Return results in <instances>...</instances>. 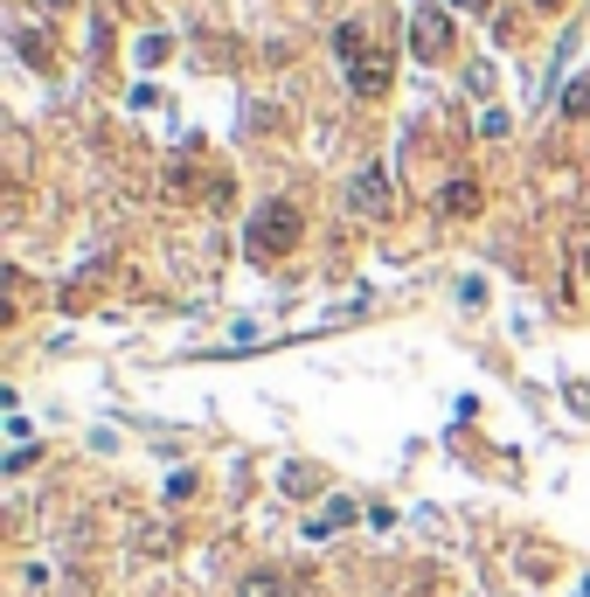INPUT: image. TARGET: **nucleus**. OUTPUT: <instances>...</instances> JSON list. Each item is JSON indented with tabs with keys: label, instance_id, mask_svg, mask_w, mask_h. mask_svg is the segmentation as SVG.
Listing matches in <instances>:
<instances>
[{
	"label": "nucleus",
	"instance_id": "obj_2",
	"mask_svg": "<svg viewBox=\"0 0 590 597\" xmlns=\"http://www.w3.org/2000/svg\"><path fill=\"white\" fill-rule=\"evenodd\" d=\"M410 49H417V63H445V56H451V14L445 8H417Z\"/></svg>",
	"mask_w": 590,
	"mask_h": 597
},
{
	"label": "nucleus",
	"instance_id": "obj_14",
	"mask_svg": "<svg viewBox=\"0 0 590 597\" xmlns=\"http://www.w3.org/2000/svg\"><path fill=\"white\" fill-rule=\"evenodd\" d=\"M535 8H563V0H535Z\"/></svg>",
	"mask_w": 590,
	"mask_h": 597
},
{
	"label": "nucleus",
	"instance_id": "obj_5",
	"mask_svg": "<svg viewBox=\"0 0 590 597\" xmlns=\"http://www.w3.org/2000/svg\"><path fill=\"white\" fill-rule=\"evenodd\" d=\"M480 181L472 174H459V181H445V188H437V216H480Z\"/></svg>",
	"mask_w": 590,
	"mask_h": 597
},
{
	"label": "nucleus",
	"instance_id": "obj_9",
	"mask_svg": "<svg viewBox=\"0 0 590 597\" xmlns=\"http://www.w3.org/2000/svg\"><path fill=\"white\" fill-rule=\"evenodd\" d=\"M563 111H569V119H583V111H590V77L563 90Z\"/></svg>",
	"mask_w": 590,
	"mask_h": 597
},
{
	"label": "nucleus",
	"instance_id": "obj_6",
	"mask_svg": "<svg viewBox=\"0 0 590 597\" xmlns=\"http://www.w3.org/2000/svg\"><path fill=\"white\" fill-rule=\"evenodd\" d=\"M354 514H361V508H354V500H334V508H327V514H320V521H313V528H306V535H313V543H320V535H334V528H348V521H354Z\"/></svg>",
	"mask_w": 590,
	"mask_h": 597
},
{
	"label": "nucleus",
	"instance_id": "obj_11",
	"mask_svg": "<svg viewBox=\"0 0 590 597\" xmlns=\"http://www.w3.org/2000/svg\"><path fill=\"white\" fill-rule=\"evenodd\" d=\"M140 63H146V70L167 63V35H146V42H140Z\"/></svg>",
	"mask_w": 590,
	"mask_h": 597
},
{
	"label": "nucleus",
	"instance_id": "obj_8",
	"mask_svg": "<svg viewBox=\"0 0 590 597\" xmlns=\"http://www.w3.org/2000/svg\"><path fill=\"white\" fill-rule=\"evenodd\" d=\"M243 597H285V576L278 570H251L243 576Z\"/></svg>",
	"mask_w": 590,
	"mask_h": 597
},
{
	"label": "nucleus",
	"instance_id": "obj_13",
	"mask_svg": "<svg viewBox=\"0 0 590 597\" xmlns=\"http://www.w3.org/2000/svg\"><path fill=\"white\" fill-rule=\"evenodd\" d=\"M451 8H466V14H486V8H493V0H451Z\"/></svg>",
	"mask_w": 590,
	"mask_h": 597
},
{
	"label": "nucleus",
	"instance_id": "obj_10",
	"mask_svg": "<svg viewBox=\"0 0 590 597\" xmlns=\"http://www.w3.org/2000/svg\"><path fill=\"white\" fill-rule=\"evenodd\" d=\"M285 487H292V494H313L320 473H313V465H292V473H285Z\"/></svg>",
	"mask_w": 590,
	"mask_h": 597
},
{
	"label": "nucleus",
	"instance_id": "obj_3",
	"mask_svg": "<svg viewBox=\"0 0 590 597\" xmlns=\"http://www.w3.org/2000/svg\"><path fill=\"white\" fill-rule=\"evenodd\" d=\"M348 202H354V216H375L383 222L396 209V188H389V167H361V174L348 181Z\"/></svg>",
	"mask_w": 590,
	"mask_h": 597
},
{
	"label": "nucleus",
	"instance_id": "obj_4",
	"mask_svg": "<svg viewBox=\"0 0 590 597\" xmlns=\"http://www.w3.org/2000/svg\"><path fill=\"white\" fill-rule=\"evenodd\" d=\"M348 90H354V98H389V56H375V49H361L354 56V63H348Z\"/></svg>",
	"mask_w": 590,
	"mask_h": 597
},
{
	"label": "nucleus",
	"instance_id": "obj_7",
	"mask_svg": "<svg viewBox=\"0 0 590 597\" xmlns=\"http://www.w3.org/2000/svg\"><path fill=\"white\" fill-rule=\"evenodd\" d=\"M334 49H340V63H354V56L369 49V35H361V22H340V28H334Z\"/></svg>",
	"mask_w": 590,
	"mask_h": 597
},
{
	"label": "nucleus",
	"instance_id": "obj_12",
	"mask_svg": "<svg viewBox=\"0 0 590 597\" xmlns=\"http://www.w3.org/2000/svg\"><path fill=\"white\" fill-rule=\"evenodd\" d=\"M22 56H28V63H35V70H43V63H49V42H43V35H35V28H28V35H22Z\"/></svg>",
	"mask_w": 590,
	"mask_h": 597
},
{
	"label": "nucleus",
	"instance_id": "obj_1",
	"mask_svg": "<svg viewBox=\"0 0 590 597\" xmlns=\"http://www.w3.org/2000/svg\"><path fill=\"white\" fill-rule=\"evenodd\" d=\"M299 230H306V216H299L292 202H264V209L251 216V230H243V244H251V257L272 265V257H285L299 244Z\"/></svg>",
	"mask_w": 590,
	"mask_h": 597
}]
</instances>
